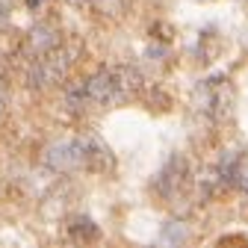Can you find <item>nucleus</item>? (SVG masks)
Wrapping results in <instances>:
<instances>
[{"instance_id": "1", "label": "nucleus", "mask_w": 248, "mask_h": 248, "mask_svg": "<svg viewBox=\"0 0 248 248\" xmlns=\"http://www.w3.org/2000/svg\"><path fill=\"white\" fill-rule=\"evenodd\" d=\"M83 86H86V104L112 107L133 98L142 86V77L127 65H109V68H101L98 74H92L89 80H83Z\"/></svg>"}, {"instance_id": "2", "label": "nucleus", "mask_w": 248, "mask_h": 248, "mask_svg": "<svg viewBox=\"0 0 248 248\" xmlns=\"http://www.w3.org/2000/svg\"><path fill=\"white\" fill-rule=\"evenodd\" d=\"M71 62H74V50L56 45L53 50H47V53H42V56H36V59H30L27 83L36 86V89L56 86V83L65 80V74H68V68H71Z\"/></svg>"}, {"instance_id": "3", "label": "nucleus", "mask_w": 248, "mask_h": 248, "mask_svg": "<svg viewBox=\"0 0 248 248\" xmlns=\"http://www.w3.org/2000/svg\"><path fill=\"white\" fill-rule=\"evenodd\" d=\"M198 98H201V109L216 118V121H225L231 115V107H233V89L225 77H213V80H204L201 89H198Z\"/></svg>"}, {"instance_id": "4", "label": "nucleus", "mask_w": 248, "mask_h": 248, "mask_svg": "<svg viewBox=\"0 0 248 248\" xmlns=\"http://www.w3.org/2000/svg\"><path fill=\"white\" fill-rule=\"evenodd\" d=\"M45 163L56 171H71V169H80L86 163V142L83 139H62V142H53L47 151H45Z\"/></svg>"}, {"instance_id": "5", "label": "nucleus", "mask_w": 248, "mask_h": 248, "mask_svg": "<svg viewBox=\"0 0 248 248\" xmlns=\"http://www.w3.org/2000/svg\"><path fill=\"white\" fill-rule=\"evenodd\" d=\"M186 163L180 160V157H174L163 171H160V177H157V189H160V195H166L169 201H174L180 192H183V186H186Z\"/></svg>"}, {"instance_id": "6", "label": "nucleus", "mask_w": 248, "mask_h": 248, "mask_svg": "<svg viewBox=\"0 0 248 248\" xmlns=\"http://www.w3.org/2000/svg\"><path fill=\"white\" fill-rule=\"evenodd\" d=\"M56 45H62V39H59L56 24H50V21L36 24V27H33V33L27 36V53H30V59H36V56L53 50Z\"/></svg>"}, {"instance_id": "7", "label": "nucleus", "mask_w": 248, "mask_h": 248, "mask_svg": "<svg viewBox=\"0 0 248 248\" xmlns=\"http://www.w3.org/2000/svg\"><path fill=\"white\" fill-rule=\"evenodd\" d=\"M71 231L77 233V236H86V239H95L101 231L95 228V225H92L89 219H74V225H71Z\"/></svg>"}, {"instance_id": "8", "label": "nucleus", "mask_w": 248, "mask_h": 248, "mask_svg": "<svg viewBox=\"0 0 248 248\" xmlns=\"http://www.w3.org/2000/svg\"><path fill=\"white\" fill-rule=\"evenodd\" d=\"M92 6H95L101 15H104V9H112V15H121V9H124L121 0H92Z\"/></svg>"}, {"instance_id": "9", "label": "nucleus", "mask_w": 248, "mask_h": 248, "mask_svg": "<svg viewBox=\"0 0 248 248\" xmlns=\"http://www.w3.org/2000/svg\"><path fill=\"white\" fill-rule=\"evenodd\" d=\"M42 3H45V0H27V6L33 9V12H36V9H42Z\"/></svg>"}, {"instance_id": "10", "label": "nucleus", "mask_w": 248, "mask_h": 248, "mask_svg": "<svg viewBox=\"0 0 248 248\" xmlns=\"http://www.w3.org/2000/svg\"><path fill=\"white\" fill-rule=\"evenodd\" d=\"M3 104H6V98H3V86H0V112H3Z\"/></svg>"}]
</instances>
